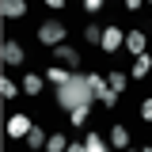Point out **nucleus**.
<instances>
[{
    "mask_svg": "<svg viewBox=\"0 0 152 152\" xmlns=\"http://www.w3.org/2000/svg\"><path fill=\"white\" fill-rule=\"evenodd\" d=\"M91 84H88V76L72 72L69 76V84H61V91H57V103L65 107V110H76V107H88L91 103Z\"/></svg>",
    "mask_w": 152,
    "mask_h": 152,
    "instance_id": "f257e3e1",
    "label": "nucleus"
},
{
    "mask_svg": "<svg viewBox=\"0 0 152 152\" xmlns=\"http://www.w3.org/2000/svg\"><path fill=\"white\" fill-rule=\"evenodd\" d=\"M38 38H42L46 46H57V42L65 38V27H61L57 19H50V23H42V27H38Z\"/></svg>",
    "mask_w": 152,
    "mask_h": 152,
    "instance_id": "f03ea898",
    "label": "nucleus"
},
{
    "mask_svg": "<svg viewBox=\"0 0 152 152\" xmlns=\"http://www.w3.org/2000/svg\"><path fill=\"white\" fill-rule=\"evenodd\" d=\"M31 126H34V122H31L27 114H12V118H8V133H12V137H27Z\"/></svg>",
    "mask_w": 152,
    "mask_h": 152,
    "instance_id": "7ed1b4c3",
    "label": "nucleus"
},
{
    "mask_svg": "<svg viewBox=\"0 0 152 152\" xmlns=\"http://www.w3.org/2000/svg\"><path fill=\"white\" fill-rule=\"evenodd\" d=\"M27 12V0H0V15L4 19H19Z\"/></svg>",
    "mask_w": 152,
    "mask_h": 152,
    "instance_id": "20e7f679",
    "label": "nucleus"
},
{
    "mask_svg": "<svg viewBox=\"0 0 152 152\" xmlns=\"http://www.w3.org/2000/svg\"><path fill=\"white\" fill-rule=\"evenodd\" d=\"M99 46H103V50H118V46H122V31H118V27H103Z\"/></svg>",
    "mask_w": 152,
    "mask_h": 152,
    "instance_id": "39448f33",
    "label": "nucleus"
},
{
    "mask_svg": "<svg viewBox=\"0 0 152 152\" xmlns=\"http://www.w3.org/2000/svg\"><path fill=\"white\" fill-rule=\"evenodd\" d=\"M53 61H65V65H69V69H72L76 61H80V53H76L72 46H61V42H57V53H53Z\"/></svg>",
    "mask_w": 152,
    "mask_h": 152,
    "instance_id": "423d86ee",
    "label": "nucleus"
},
{
    "mask_svg": "<svg viewBox=\"0 0 152 152\" xmlns=\"http://www.w3.org/2000/svg\"><path fill=\"white\" fill-rule=\"evenodd\" d=\"M0 53H4V61H8V65H19V61H23L19 42H4V50H0Z\"/></svg>",
    "mask_w": 152,
    "mask_h": 152,
    "instance_id": "0eeeda50",
    "label": "nucleus"
},
{
    "mask_svg": "<svg viewBox=\"0 0 152 152\" xmlns=\"http://www.w3.org/2000/svg\"><path fill=\"white\" fill-rule=\"evenodd\" d=\"M126 46H129V53H145V34H141V31L126 34Z\"/></svg>",
    "mask_w": 152,
    "mask_h": 152,
    "instance_id": "6e6552de",
    "label": "nucleus"
},
{
    "mask_svg": "<svg viewBox=\"0 0 152 152\" xmlns=\"http://www.w3.org/2000/svg\"><path fill=\"white\" fill-rule=\"evenodd\" d=\"M148 69H152V57L148 53H137V61H133V76H148Z\"/></svg>",
    "mask_w": 152,
    "mask_h": 152,
    "instance_id": "1a4fd4ad",
    "label": "nucleus"
},
{
    "mask_svg": "<svg viewBox=\"0 0 152 152\" xmlns=\"http://www.w3.org/2000/svg\"><path fill=\"white\" fill-rule=\"evenodd\" d=\"M69 76H72V72H69V69H57V65H53V69L46 72V80H53L57 88H61V84H69Z\"/></svg>",
    "mask_w": 152,
    "mask_h": 152,
    "instance_id": "9d476101",
    "label": "nucleus"
},
{
    "mask_svg": "<svg viewBox=\"0 0 152 152\" xmlns=\"http://www.w3.org/2000/svg\"><path fill=\"white\" fill-rule=\"evenodd\" d=\"M23 91H27V95H38V91H42V76H31V72H27V80H23Z\"/></svg>",
    "mask_w": 152,
    "mask_h": 152,
    "instance_id": "9b49d317",
    "label": "nucleus"
},
{
    "mask_svg": "<svg viewBox=\"0 0 152 152\" xmlns=\"http://www.w3.org/2000/svg\"><path fill=\"white\" fill-rule=\"evenodd\" d=\"M110 145H118V148H126V145H129V133L122 129V126H114V133H110Z\"/></svg>",
    "mask_w": 152,
    "mask_h": 152,
    "instance_id": "f8f14e48",
    "label": "nucleus"
},
{
    "mask_svg": "<svg viewBox=\"0 0 152 152\" xmlns=\"http://www.w3.org/2000/svg\"><path fill=\"white\" fill-rule=\"evenodd\" d=\"M27 141H31V148H42V145H46V133L31 126V133H27Z\"/></svg>",
    "mask_w": 152,
    "mask_h": 152,
    "instance_id": "ddd939ff",
    "label": "nucleus"
},
{
    "mask_svg": "<svg viewBox=\"0 0 152 152\" xmlns=\"http://www.w3.org/2000/svg\"><path fill=\"white\" fill-rule=\"evenodd\" d=\"M46 148H50V152H65L69 141H65V137H46Z\"/></svg>",
    "mask_w": 152,
    "mask_h": 152,
    "instance_id": "4468645a",
    "label": "nucleus"
},
{
    "mask_svg": "<svg viewBox=\"0 0 152 152\" xmlns=\"http://www.w3.org/2000/svg\"><path fill=\"white\" fill-rule=\"evenodd\" d=\"M84 148H88V152H103V148H107V141H103V137H95V133H91V137L84 141Z\"/></svg>",
    "mask_w": 152,
    "mask_h": 152,
    "instance_id": "2eb2a0df",
    "label": "nucleus"
},
{
    "mask_svg": "<svg viewBox=\"0 0 152 152\" xmlns=\"http://www.w3.org/2000/svg\"><path fill=\"white\" fill-rule=\"evenodd\" d=\"M107 84H110L114 91H122V88H126V76H122V72H110V76H107Z\"/></svg>",
    "mask_w": 152,
    "mask_h": 152,
    "instance_id": "dca6fc26",
    "label": "nucleus"
},
{
    "mask_svg": "<svg viewBox=\"0 0 152 152\" xmlns=\"http://www.w3.org/2000/svg\"><path fill=\"white\" fill-rule=\"evenodd\" d=\"M0 95H4V99H12V95H19V91H15V84H12V80H0Z\"/></svg>",
    "mask_w": 152,
    "mask_h": 152,
    "instance_id": "f3484780",
    "label": "nucleus"
},
{
    "mask_svg": "<svg viewBox=\"0 0 152 152\" xmlns=\"http://www.w3.org/2000/svg\"><path fill=\"white\" fill-rule=\"evenodd\" d=\"M69 114H72V122H76V126H84V118H88V107H76V110H69Z\"/></svg>",
    "mask_w": 152,
    "mask_h": 152,
    "instance_id": "a211bd4d",
    "label": "nucleus"
},
{
    "mask_svg": "<svg viewBox=\"0 0 152 152\" xmlns=\"http://www.w3.org/2000/svg\"><path fill=\"white\" fill-rule=\"evenodd\" d=\"M84 34H88V42H99V38H103V27H88Z\"/></svg>",
    "mask_w": 152,
    "mask_h": 152,
    "instance_id": "6ab92c4d",
    "label": "nucleus"
},
{
    "mask_svg": "<svg viewBox=\"0 0 152 152\" xmlns=\"http://www.w3.org/2000/svg\"><path fill=\"white\" fill-rule=\"evenodd\" d=\"M141 114H145V118L152 122V99H145V103H141Z\"/></svg>",
    "mask_w": 152,
    "mask_h": 152,
    "instance_id": "aec40b11",
    "label": "nucleus"
},
{
    "mask_svg": "<svg viewBox=\"0 0 152 152\" xmlns=\"http://www.w3.org/2000/svg\"><path fill=\"white\" fill-rule=\"evenodd\" d=\"M84 8H88V12H99V8H103V0H84Z\"/></svg>",
    "mask_w": 152,
    "mask_h": 152,
    "instance_id": "412c9836",
    "label": "nucleus"
},
{
    "mask_svg": "<svg viewBox=\"0 0 152 152\" xmlns=\"http://www.w3.org/2000/svg\"><path fill=\"white\" fill-rule=\"evenodd\" d=\"M141 4H145V0H126V8H129V12H137Z\"/></svg>",
    "mask_w": 152,
    "mask_h": 152,
    "instance_id": "4be33fe9",
    "label": "nucleus"
},
{
    "mask_svg": "<svg viewBox=\"0 0 152 152\" xmlns=\"http://www.w3.org/2000/svg\"><path fill=\"white\" fill-rule=\"evenodd\" d=\"M46 4H50V8H65V0H46Z\"/></svg>",
    "mask_w": 152,
    "mask_h": 152,
    "instance_id": "5701e85b",
    "label": "nucleus"
}]
</instances>
